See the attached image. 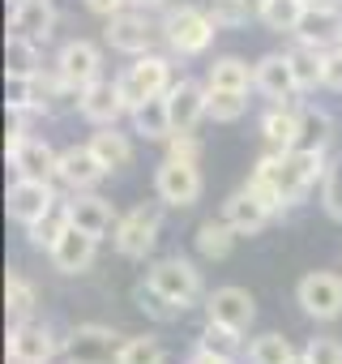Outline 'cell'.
<instances>
[{"label":"cell","instance_id":"19","mask_svg":"<svg viewBox=\"0 0 342 364\" xmlns=\"http://www.w3.org/2000/svg\"><path fill=\"white\" fill-rule=\"evenodd\" d=\"M56 73L69 77V82H77V86L99 82V77H103V48L90 43V39H69V43H60V52H56Z\"/></svg>","mask_w":342,"mask_h":364},{"label":"cell","instance_id":"46","mask_svg":"<svg viewBox=\"0 0 342 364\" xmlns=\"http://www.w3.org/2000/svg\"><path fill=\"white\" fill-rule=\"evenodd\" d=\"M82 5H86L94 18H103V22H107V18H116V14H124V9H128V0H82Z\"/></svg>","mask_w":342,"mask_h":364},{"label":"cell","instance_id":"35","mask_svg":"<svg viewBox=\"0 0 342 364\" xmlns=\"http://www.w3.org/2000/svg\"><path fill=\"white\" fill-rule=\"evenodd\" d=\"M291 355H295V347H291V338L278 334V330L257 334V338H248V347H244V360H248V364H291Z\"/></svg>","mask_w":342,"mask_h":364},{"label":"cell","instance_id":"24","mask_svg":"<svg viewBox=\"0 0 342 364\" xmlns=\"http://www.w3.org/2000/svg\"><path fill=\"white\" fill-rule=\"evenodd\" d=\"M86 141H90V150L99 154V163H103L107 171L133 167V159H137V146H133L128 133H120V124H103V129H94Z\"/></svg>","mask_w":342,"mask_h":364},{"label":"cell","instance_id":"17","mask_svg":"<svg viewBox=\"0 0 342 364\" xmlns=\"http://www.w3.org/2000/svg\"><path fill=\"white\" fill-rule=\"evenodd\" d=\"M128 116V103H124V90H120V77H99L86 86L82 95V120L103 129V124H120Z\"/></svg>","mask_w":342,"mask_h":364},{"label":"cell","instance_id":"9","mask_svg":"<svg viewBox=\"0 0 342 364\" xmlns=\"http://www.w3.org/2000/svg\"><path fill=\"white\" fill-rule=\"evenodd\" d=\"M60 206L52 180H31V176H13V185L5 193V210L18 228H35L39 219H48Z\"/></svg>","mask_w":342,"mask_h":364},{"label":"cell","instance_id":"2","mask_svg":"<svg viewBox=\"0 0 342 364\" xmlns=\"http://www.w3.org/2000/svg\"><path fill=\"white\" fill-rule=\"evenodd\" d=\"M145 287H150V291H158V296H162V300H171V304H180L184 313L206 296L202 270H197L189 257H180V253L150 262V266H145Z\"/></svg>","mask_w":342,"mask_h":364},{"label":"cell","instance_id":"48","mask_svg":"<svg viewBox=\"0 0 342 364\" xmlns=\"http://www.w3.org/2000/svg\"><path fill=\"white\" fill-rule=\"evenodd\" d=\"M128 5H133V9H145V14H162L171 0H128Z\"/></svg>","mask_w":342,"mask_h":364},{"label":"cell","instance_id":"4","mask_svg":"<svg viewBox=\"0 0 342 364\" xmlns=\"http://www.w3.org/2000/svg\"><path fill=\"white\" fill-rule=\"evenodd\" d=\"M158 206H162V202H158ZM158 206H154V202H141V206H133L128 215H120V223H116V232H111V245H116L120 257L145 262V257L154 253L158 232H162V210H158Z\"/></svg>","mask_w":342,"mask_h":364},{"label":"cell","instance_id":"25","mask_svg":"<svg viewBox=\"0 0 342 364\" xmlns=\"http://www.w3.org/2000/svg\"><path fill=\"white\" fill-rule=\"evenodd\" d=\"M223 219H227L240 236H257V232H265V228H270V219H274V215H270V210H265V206L244 189V185H240V189L223 202Z\"/></svg>","mask_w":342,"mask_h":364},{"label":"cell","instance_id":"27","mask_svg":"<svg viewBox=\"0 0 342 364\" xmlns=\"http://www.w3.org/2000/svg\"><path fill=\"white\" fill-rule=\"evenodd\" d=\"M333 141H338V120L316 103H299V146L329 154Z\"/></svg>","mask_w":342,"mask_h":364},{"label":"cell","instance_id":"34","mask_svg":"<svg viewBox=\"0 0 342 364\" xmlns=\"http://www.w3.org/2000/svg\"><path fill=\"white\" fill-rule=\"evenodd\" d=\"M197 347H206V351H214V355H227V360H244V347H248V343H244V330H231V326L206 317Z\"/></svg>","mask_w":342,"mask_h":364},{"label":"cell","instance_id":"28","mask_svg":"<svg viewBox=\"0 0 342 364\" xmlns=\"http://www.w3.org/2000/svg\"><path fill=\"white\" fill-rule=\"evenodd\" d=\"M236 240H240V232L219 215V219H206L202 228H197V236H193V245H197V253L206 257V262H227L231 257V249H236Z\"/></svg>","mask_w":342,"mask_h":364},{"label":"cell","instance_id":"42","mask_svg":"<svg viewBox=\"0 0 342 364\" xmlns=\"http://www.w3.org/2000/svg\"><path fill=\"white\" fill-rule=\"evenodd\" d=\"M137 300H141V313H150L154 321H180V317H184V309H180V304L162 300V296H158V291H150V287H141V291H137Z\"/></svg>","mask_w":342,"mask_h":364},{"label":"cell","instance_id":"43","mask_svg":"<svg viewBox=\"0 0 342 364\" xmlns=\"http://www.w3.org/2000/svg\"><path fill=\"white\" fill-rule=\"evenodd\" d=\"M167 159H184V163H202V137H197V129L193 133H171L167 141Z\"/></svg>","mask_w":342,"mask_h":364},{"label":"cell","instance_id":"3","mask_svg":"<svg viewBox=\"0 0 342 364\" xmlns=\"http://www.w3.org/2000/svg\"><path fill=\"white\" fill-rule=\"evenodd\" d=\"M158 39H162V22H154V14L133 9V5L103 22V43L120 56H145V52H154Z\"/></svg>","mask_w":342,"mask_h":364},{"label":"cell","instance_id":"13","mask_svg":"<svg viewBox=\"0 0 342 364\" xmlns=\"http://www.w3.org/2000/svg\"><path fill=\"white\" fill-rule=\"evenodd\" d=\"M295 43H308L316 52H329L342 43V5H333V0H312V5H304V18L291 35Z\"/></svg>","mask_w":342,"mask_h":364},{"label":"cell","instance_id":"1","mask_svg":"<svg viewBox=\"0 0 342 364\" xmlns=\"http://www.w3.org/2000/svg\"><path fill=\"white\" fill-rule=\"evenodd\" d=\"M158 22H162V43L171 56H206L219 35L206 5H167Z\"/></svg>","mask_w":342,"mask_h":364},{"label":"cell","instance_id":"40","mask_svg":"<svg viewBox=\"0 0 342 364\" xmlns=\"http://www.w3.org/2000/svg\"><path fill=\"white\" fill-rule=\"evenodd\" d=\"M244 189H248V193H253V198H257V202L270 210V215H282V210H287V198H282V189L274 185L270 176H257V171H248Z\"/></svg>","mask_w":342,"mask_h":364},{"label":"cell","instance_id":"30","mask_svg":"<svg viewBox=\"0 0 342 364\" xmlns=\"http://www.w3.org/2000/svg\"><path fill=\"white\" fill-rule=\"evenodd\" d=\"M39 48L43 43H35L26 35H9V43H5V77H35V73H43L39 69L43 65Z\"/></svg>","mask_w":342,"mask_h":364},{"label":"cell","instance_id":"51","mask_svg":"<svg viewBox=\"0 0 342 364\" xmlns=\"http://www.w3.org/2000/svg\"><path fill=\"white\" fill-rule=\"evenodd\" d=\"M9 5H22V0H9Z\"/></svg>","mask_w":342,"mask_h":364},{"label":"cell","instance_id":"47","mask_svg":"<svg viewBox=\"0 0 342 364\" xmlns=\"http://www.w3.org/2000/svg\"><path fill=\"white\" fill-rule=\"evenodd\" d=\"M189 364H236V360H227V355H214V351H206V347H193Z\"/></svg>","mask_w":342,"mask_h":364},{"label":"cell","instance_id":"44","mask_svg":"<svg viewBox=\"0 0 342 364\" xmlns=\"http://www.w3.org/2000/svg\"><path fill=\"white\" fill-rule=\"evenodd\" d=\"M308 360L312 364H342V343L338 338H329V334H316V338H308Z\"/></svg>","mask_w":342,"mask_h":364},{"label":"cell","instance_id":"45","mask_svg":"<svg viewBox=\"0 0 342 364\" xmlns=\"http://www.w3.org/2000/svg\"><path fill=\"white\" fill-rule=\"evenodd\" d=\"M321 56H325V90L342 95V48H329Z\"/></svg>","mask_w":342,"mask_h":364},{"label":"cell","instance_id":"29","mask_svg":"<svg viewBox=\"0 0 342 364\" xmlns=\"http://www.w3.org/2000/svg\"><path fill=\"white\" fill-rule=\"evenodd\" d=\"M206 86H214V90H253V65L236 52L214 56L210 69H206Z\"/></svg>","mask_w":342,"mask_h":364},{"label":"cell","instance_id":"41","mask_svg":"<svg viewBox=\"0 0 342 364\" xmlns=\"http://www.w3.org/2000/svg\"><path fill=\"white\" fill-rule=\"evenodd\" d=\"M321 210L342 223V167H329V176L321 180Z\"/></svg>","mask_w":342,"mask_h":364},{"label":"cell","instance_id":"38","mask_svg":"<svg viewBox=\"0 0 342 364\" xmlns=\"http://www.w3.org/2000/svg\"><path fill=\"white\" fill-rule=\"evenodd\" d=\"M65 228H69V210H65V202H60L48 219H39L35 228H26V240H31V249L52 253V249H56V240L65 236Z\"/></svg>","mask_w":342,"mask_h":364},{"label":"cell","instance_id":"6","mask_svg":"<svg viewBox=\"0 0 342 364\" xmlns=\"http://www.w3.org/2000/svg\"><path fill=\"white\" fill-rule=\"evenodd\" d=\"M329 176V154L325 150H308V146H295L282 154V167H278V189L287 198V206H304L316 180Z\"/></svg>","mask_w":342,"mask_h":364},{"label":"cell","instance_id":"36","mask_svg":"<svg viewBox=\"0 0 342 364\" xmlns=\"http://www.w3.org/2000/svg\"><path fill=\"white\" fill-rule=\"evenodd\" d=\"M116 364H167V347L154 334H124Z\"/></svg>","mask_w":342,"mask_h":364},{"label":"cell","instance_id":"5","mask_svg":"<svg viewBox=\"0 0 342 364\" xmlns=\"http://www.w3.org/2000/svg\"><path fill=\"white\" fill-rule=\"evenodd\" d=\"M202 163H184V159H162L154 167V198L167 210H189L202 202Z\"/></svg>","mask_w":342,"mask_h":364},{"label":"cell","instance_id":"18","mask_svg":"<svg viewBox=\"0 0 342 364\" xmlns=\"http://www.w3.org/2000/svg\"><path fill=\"white\" fill-rule=\"evenodd\" d=\"M94 253H99V236H90V232H82V228H65V236L56 240V249L48 253V262H52V270L56 274H86L90 266H94Z\"/></svg>","mask_w":342,"mask_h":364},{"label":"cell","instance_id":"23","mask_svg":"<svg viewBox=\"0 0 342 364\" xmlns=\"http://www.w3.org/2000/svg\"><path fill=\"white\" fill-rule=\"evenodd\" d=\"M261 137H265V150H295L299 146V107L295 103H270V112L261 116Z\"/></svg>","mask_w":342,"mask_h":364},{"label":"cell","instance_id":"33","mask_svg":"<svg viewBox=\"0 0 342 364\" xmlns=\"http://www.w3.org/2000/svg\"><path fill=\"white\" fill-rule=\"evenodd\" d=\"M5 309H9L13 321H26V317H35V309H39V291H35V283H31L22 270H9V274H5Z\"/></svg>","mask_w":342,"mask_h":364},{"label":"cell","instance_id":"14","mask_svg":"<svg viewBox=\"0 0 342 364\" xmlns=\"http://www.w3.org/2000/svg\"><path fill=\"white\" fill-rule=\"evenodd\" d=\"M167 103H171L176 133H193L202 120H210V86L197 77H176L167 90Z\"/></svg>","mask_w":342,"mask_h":364},{"label":"cell","instance_id":"7","mask_svg":"<svg viewBox=\"0 0 342 364\" xmlns=\"http://www.w3.org/2000/svg\"><path fill=\"white\" fill-rule=\"evenodd\" d=\"M120 343L124 334H116L111 326H99V321L73 326L69 338L60 343V364H116Z\"/></svg>","mask_w":342,"mask_h":364},{"label":"cell","instance_id":"50","mask_svg":"<svg viewBox=\"0 0 342 364\" xmlns=\"http://www.w3.org/2000/svg\"><path fill=\"white\" fill-rule=\"evenodd\" d=\"M248 5H253V9H257V5H261V0H248Z\"/></svg>","mask_w":342,"mask_h":364},{"label":"cell","instance_id":"49","mask_svg":"<svg viewBox=\"0 0 342 364\" xmlns=\"http://www.w3.org/2000/svg\"><path fill=\"white\" fill-rule=\"evenodd\" d=\"M291 364H312V360H308V351H295V355H291Z\"/></svg>","mask_w":342,"mask_h":364},{"label":"cell","instance_id":"53","mask_svg":"<svg viewBox=\"0 0 342 364\" xmlns=\"http://www.w3.org/2000/svg\"><path fill=\"white\" fill-rule=\"evenodd\" d=\"M338 48H342V43H338Z\"/></svg>","mask_w":342,"mask_h":364},{"label":"cell","instance_id":"16","mask_svg":"<svg viewBox=\"0 0 342 364\" xmlns=\"http://www.w3.org/2000/svg\"><path fill=\"white\" fill-rule=\"evenodd\" d=\"M206 317L248 334V330H253V321H257V300H253V291H248V287L227 283V287H214V291L206 296Z\"/></svg>","mask_w":342,"mask_h":364},{"label":"cell","instance_id":"8","mask_svg":"<svg viewBox=\"0 0 342 364\" xmlns=\"http://www.w3.org/2000/svg\"><path fill=\"white\" fill-rule=\"evenodd\" d=\"M171 60L162 56V52H145V56H133V65L120 73V90H124V103H128V112L137 107V103H145V99H154V95H167L171 90Z\"/></svg>","mask_w":342,"mask_h":364},{"label":"cell","instance_id":"21","mask_svg":"<svg viewBox=\"0 0 342 364\" xmlns=\"http://www.w3.org/2000/svg\"><path fill=\"white\" fill-rule=\"evenodd\" d=\"M65 210H69V223L73 228H82V232H90V236H111L116 232V223H120V215H116V206L107 202V198H99L94 189L90 193H73L69 202H65Z\"/></svg>","mask_w":342,"mask_h":364},{"label":"cell","instance_id":"12","mask_svg":"<svg viewBox=\"0 0 342 364\" xmlns=\"http://www.w3.org/2000/svg\"><path fill=\"white\" fill-rule=\"evenodd\" d=\"M253 90L270 103H295L299 99V82H295V69H291V56L287 52H265L253 60Z\"/></svg>","mask_w":342,"mask_h":364},{"label":"cell","instance_id":"32","mask_svg":"<svg viewBox=\"0 0 342 364\" xmlns=\"http://www.w3.org/2000/svg\"><path fill=\"white\" fill-rule=\"evenodd\" d=\"M304 18V0H261L257 5V22L274 35H295Z\"/></svg>","mask_w":342,"mask_h":364},{"label":"cell","instance_id":"52","mask_svg":"<svg viewBox=\"0 0 342 364\" xmlns=\"http://www.w3.org/2000/svg\"><path fill=\"white\" fill-rule=\"evenodd\" d=\"M304 5H312V0H304Z\"/></svg>","mask_w":342,"mask_h":364},{"label":"cell","instance_id":"37","mask_svg":"<svg viewBox=\"0 0 342 364\" xmlns=\"http://www.w3.org/2000/svg\"><path fill=\"white\" fill-rule=\"evenodd\" d=\"M248 116V90H214L210 86V120L214 124H236Z\"/></svg>","mask_w":342,"mask_h":364},{"label":"cell","instance_id":"22","mask_svg":"<svg viewBox=\"0 0 342 364\" xmlns=\"http://www.w3.org/2000/svg\"><path fill=\"white\" fill-rule=\"evenodd\" d=\"M9 35H26L35 43H48L56 35V5L52 0H22V5H9Z\"/></svg>","mask_w":342,"mask_h":364},{"label":"cell","instance_id":"11","mask_svg":"<svg viewBox=\"0 0 342 364\" xmlns=\"http://www.w3.org/2000/svg\"><path fill=\"white\" fill-rule=\"evenodd\" d=\"M5 351H9V364H52L60 355V343H56L52 326L26 317V321H13L9 326Z\"/></svg>","mask_w":342,"mask_h":364},{"label":"cell","instance_id":"39","mask_svg":"<svg viewBox=\"0 0 342 364\" xmlns=\"http://www.w3.org/2000/svg\"><path fill=\"white\" fill-rule=\"evenodd\" d=\"M206 14L214 18L219 31H240L257 18V9L248 5V0H206Z\"/></svg>","mask_w":342,"mask_h":364},{"label":"cell","instance_id":"31","mask_svg":"<svg viewBox=\"0 0 342 364\" xmlns=\"http://www.w3.org/2000/svg\"><path fill=\"white\" fill-rule=\"evenodd\" d=\"M291 56V69H295V82H299V95H312L316 86H325V56L308 43H295L287 48Z\"/></svg>","mask_w":342,"mask_h":364},{"label":"cell","instance_id":"26","mask_svg":"<svg viewBox=\"0 0 342 364\" xmlns=\"http://www.w3.org/2000/svg\"><path fill=\"white\" fill-rule=\"evenodd\" d=\"M128 120H133V133H141L145 141H167L171 133H176V120H171L167 95H154V99L137 103V107L128 112Z\"/></svg>","mask_w":342,"mask_h":364},{"label":"cell","instance_id":"10","mask_svg":"<svg viewBox=\"0 0 342 364\" xmlns=\"http://www.w3.org/2000/svg\"><path fill=\"white\" fill-rule=\"evenodd\" d=\"M295 304L312 321H338L342 317V274H333V270H308L295 283Z\"/></svg>","mask_w":342,"mask_h":364},{"label":"cell","instance_id":"20","mask_svg":"<svg viewBox=\"0 0 342 364\" xmlns=\"http://www.w3.org/2000/svg\"><path fill=\"white\" fill-rule=\"evenodd\" d=\"M9 163L18 176H31V180H56V163H60V150L48 141V137H22L18 146H5Z\"/></svg>","mask_w":342,"mask_h":364},{"label":"cell","instance_id":"15","mask_svg":"<svg viewBox=\"0 0 342 364\" xmlns=\"http://www.w3.org/2000/svg\"><path fill=\"white\" fill-rule=\"evenodd\" d=\"M103 176H111V171L99 163V154L90 150V141H82V146H65V150H60L56 180H60L69 193H90Z\"/></svg>","mask_w":342,"mask_h":364}]
</instances>
